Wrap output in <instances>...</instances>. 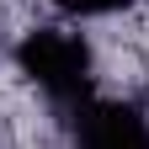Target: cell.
<instances>
[{
    "label": "cell",
    "mask_w": 149,
    "mask_h": 149,
    "mask_svg": "<svg viewBox=\"0 0 149 149\" xmlns=\"http://www.w3.org/2000/svg\"><path fill=\"white\" fill-rule=\"evenodd\" d=\"M16 64L22 74H32L43 91L53 96H80L85 80H91V53L80 37L69 32H53V27H37L22 37V48H16Z\"/></svg>",
    "instance_id": "cell-1"
},
{
    "label": "cell",
    "mask_w": 149,
    "mask_h": 149,
    "mask_svg": "<svg viewBox=\"0 0 149 149\" xmlns=\"http://www.w3.org/2000/svg\"><path fill=\"white\" fill-rule=\"evenodd\" d=\"M80 149H149V123L133 107H96L80 117Z\"/></svg>",
    "instance_id": "cell-2"
},
{
    "label": "cell",
    "mask_w": 149,
    "mask_h": 149,
    "mask_svg": "<svg viewBox=\"0 0 149 149\" xmlns=\"http://www.w3.org/2000/svg\"><path fill=\"white\" fill-rule=\"evenodd\" d=\"M128 0H59V11H74V16H96V11H117Z\"/></svg>",
    "instance_id": "cell-3"
}]
</instances>
